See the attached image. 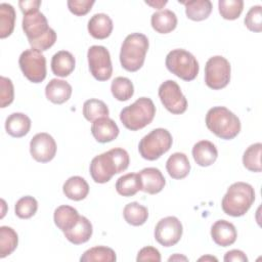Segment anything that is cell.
<instances>
[{"label":"cell","mask_w":262,"mask_h":262,"mask_svg":"<svg viewBox=\"0 0 262 262\" xmlns=\"http://www.w3.org/2000/svg\"><path fill=\"white\" fill-rule=\"evenodd\" d=\"M129 162V155L124 148H112L92 159L89 167L90 175L96 183L108 182L115 174L125 171Z\"/></svg>","instance_id":"6da1fadb"},{"label":"cell","mask_w":262,"mask_h":262,"mask_svg":"<svg viewBox=\"0 0 262 262\" xmlns=\"http://www.w3.org/2000/svg\"><path fill=\"white\" fill-rule=\"evenodd\" d=\"M23 30L33 49L45 51L56 41V33L48 26L46 16L39 10L24 14Z\"/></svg>","instance_id":"7a4b0ae2"},{"label":"cell","mask_w":262,"mask_h":262,"mask_svg":"<svg viewBox=\"0 0 262 262\" xmlns=\"http://www.w3.org/2000/svg\"><path fill=\"white\" fill-rule=\"evenodd\" d=\"M255 201V191L251 184L246 182L232 183L224 194L221 207L225 214L232 217L245 215Z\"/></svg>","instance_id":"3957f363"},{"label":"cell","mask_w":262,"mask_h":262,"mask_svg":"<svg viewBox=\"0 0 262 262\" xmlns=\"http://www.w3.org/2000/svg\"><path fill=\"white\" fill-rule=\"evenodd\" d=\"M206 126L217 137L233 139L241 131V121L225 106H214L206 115Z\"/></svg>","instance_id":"277c9868"},{"label":"cell","mask_w":262,"mask_h":262,"mask_svg":"<svg viewBox=\"0 0 262 262\" xmlns=\"http://www.w3.org/2000/svg\"><path fill=\"white\" fill-rule=\"evenodd\" d=\"M148 39L141 33L128 35L121 46L120 62L128 72L138 71L144 63L148 50Z\"/></svg>","instance_id":"5b68a950"},{"label":"cell","mask_w":262,"mask_h":262,"mask_svg":"<svg viewBox=\"0 0 262 262\" xmlns=\"http://www.w3.org/2000/svg\"><path fill=\"white\" fill-rule=\"evenodd\" d=\"M156 115V106L148 97H140L120 113L122 124L131 131H137L151 123Z\"/></svg>","instance_id":"8992f818"},{"label":"cell","mask_w":262,"mask_h":262,"mask_svg":"<svg viewBox=\"0 0 262 262\" xmlns=\"http://www.w3.org/2000/svg\"><path fill=\"white\" fill-rule=\"evenodd\" d=\"M173 143L172 135L167 129L157 128L143 136L138 144L140 156L147 161L158 160L167 152Z\"/></svg>","instance_id":"52a82bcc"},{"label":"cell","mask_w":262,"mask_h":262,"mask_svg":"<svg viewBox=\"0 0 262 262\" xmlns=\"http://www.w3.org/2000/svg\"><path fill=\"white\" fill-rule=\"evenodd\" d=\"M165 63L169 72L187 82L194 80L200 70L196 58L184 49L170 51L166 56Z\"/></svg>","instance_id":"ba28073f"},{"label":"cell","mask_w":262,"mask_h":262,"mask_svg":"<svg viewBox=\"0 0 262 262\" xmlns=\"http://www.w3.org/2000/svg\"><path fill=\"white\" fill-rule=\"evenodd\" d=\"M230 63L225 57L221 55L212 56L205 66V83L213 90L222 89L230 81Z\"/></svg>","instance_id":"9c48e42d"},{"label":"cell","mask_w":262,"mask_h":262,"mask_svg":"<svg viewBox=\"0 0 262 262\" xmlns=\"http://www.w3.org/2000/svg\"><path fill=\"white\" fill-rule=\"evenodd\" d=\"M19 68L24 76L33 83H41L46 78V58L37 49H27L19 55Z\"/></svg>","instance_id":"30bf717a"},{"label":"cell","mask_w":262,"mask_h":262,"mask_svg":"<svg viewBox=\"0 0 262 262\" xmlns=\"http://www.w3.org/2000/svg\"><path fill=\"white\" fill-rule=\"evenodd\" d=\"M89 71L98 81H106L112 77L113 66L108 50L104 46L93 45L87 52Z\"/></svg>","instance_id":"8fae6325"},{"label":"cell","mask_w":262,"mask_h":262,"mask_svg":"<svg viewBox=\"0 0 262 262\" xmlns=\"http://www.w3.org/2000/svg\"><path fill=\"white\" fill-rule=\"evenodd\" d=\"M159 97L167 111L173 115H181L187 108V100L180 86L173 80H167L159 87Z\"/></svg>","instance_id":"7c38bea8"},{"label":"cell","mask_w":262,"mask_h":262,"mask_svg":"<svg viewBox=\"0 0 262 262\" xmlns=\"http://www.w3.org/2000/svg\"><path fill=\"white\" fill-rule=\"evenodd\" d=\"M183 232V227L179 219L175 216H168L161 219L155 227V238L164 247L176 245Z\"/></svg>","instance_id":"4fadbf2b"},{"label":"cell","mask_w":262,"mask_h":262,"mask_svg":"<svg viewBox=\"0 0 262 262\" xmlns=\"http://www.w3.org/2000/svg\"><path fill=\"white\" fill-rule=\"evenodd\" d=\"M30 152L33 159L39 163L50 162L56 154V142L50 134L38 133L31 139Z\"/></svg>","instance_id":"5bb4252c"},{"label":"cell","mask_w":262,"mask_h":262,"mask_svg":"<svg viewBox=\"0 0 262 262\" xmlns=\"http://www.w3.org/2000/svg\"><path fill=\"white\" fill-rule=\"evenodd\" d=\"M119 127L114 120L103 117L95 120L91 125V133L96 141L106 143L116 139L119 135Z\"/></svg>","instance_id":"9a60e30c"},{"label":"cell","mask_w":262,"mask_h":262,"mask_svg":"<svg viewBox=\"0 0 262 262\" xmlns=\"http://www.w3.org/2000/svg\"><path fill=\"white\" fill-rule=\"evenodd\" d=\"M138 175L141 180V190L146 193H159L166 184V179L158 168H144L138 173Z\"/></svg>","instance_id":"2e32d148"},{"label":"cell","mask_w":262,"mask_h":262,"mask_svg":"<svg viewBox=\"0 0 262 262\" xmlns=\"http://www.w3.org/2000/svg\"><path fill=\"white\" fill-rule=\"evenodd\" d=\"M211 236L214 243L221 247L231 246L237 237V232L232 223L226 220H217L211 227Z\"/></svg>","instance_id":"e0dca14e"},{"label":"cell","mask_w":262,"mask_h":262,"mask_svg":"<svg viewBox=\"0 0 262 262\" xmlns=\"http://www.w3.org/2000/svg\"><path fill=\"white\" fill-rule=\"evenodd\" d=\"M192 157L199 166L208 167L217 160L218 150L213 142L209 140H201L193 145Z\"/></svg>","instance_id":"ac0fdd59"},{"label":"cell","mask_w":262,"mask_h":262,"mask_svg":"<svg viewBox=\"0 0 262 262\" xmlns=\"http://www.w3.org/2000/svg\"><path fill=\"white\" fill-rule=\"evenodd\" d=\"M45 95L49 101L55 104H61L70 99L72 86L64 80L52 79L45 87Z\"/></svg>","instance_id":"d6986e66"},{"label":"cell","mask_w":262,"mask_h":262,"mask_svg":"<svg viewBox=\"0 0 262 262\" xmlns=\"http://www.w3.org/2000/svg\"><path fill=\"white\" fill-rule=\"evenodd\" d=\"M92 232L93 228L91 222L85 216H80L78 222L71 229L64 231L63 234L70 243L81 245L90 239Z\"/></svg>","instance_id":"ffe728a7"},{"label":"cell","mask_w":262,"mask_h":262,"mask_svg":"<svg viewBox=\"0 0 262 262\" xmlns=\"http://www.w3.org/2000/svg\"><path fill=\"white\" fill-rule=\"evenodd\" d=\"M88 32L95 39H105L113 31V20L105 13H96L88 21Z\"/></svg>","instance_id":"44dd1931"},{"label":"cell","mask_w":262,"mask_h":262,"mask_svg":"<svg viewBox=\"0 0 262 262\" xmlns=\"http://www.w3.org/2000/svg\"><path fill=\"white\" fill-rule=\"evenodd\" d=\"M75 66L74 55L67 50H60L52 56L51 71L57 77H68L75 70Z\"/></svg>","instance_id":"7402d4cb"},{"label":"cell","mask_w":262,"mask_h":262,"mask_svg":"<svg viewBox=\"0 0 262 262\" xmlns=\"http://www.w3.org/2000/svg\"><path fill=\"white\" fill-rule=\"evenodd\" d=\"M30 129L31 119L23 113H13L5 121V130L12 137H23L29 133Z\"/></svg>","instance_id":"603a6c76"},{"label":"cell","mask_w":262,"mask_h":262,"mask_svg":"<svg viewBox=\"0 0 262 262\" xmlns=\"http://www.w3.org/2000/svg\"><path fill=\"white\" fill-rule=\"evenodd\" d=\"M166 169L173 179L185 178L190 171V164L187 156L183 152L172 154L166 162Z\"/></svg>","instance_id":"cb8c5ba5"},{"label":"cell","mask_w":262,"mask_h":262,"mask_svg":"<svg viewBox=\"0 0 262 262\" xmlns=\"http://www.w3.org/2000/svg\"><path fill=\"white\" fill-rule=\"evenodd\" d=\"M150 24L156 32L160 34H168L175 30L177 26V16L172 10H160L152 13Z\"/></svg>","instance_id":"d4e9b609"},{"label":"cell","mask_w":262,"mask_h":262,"mask_svg":"<svg viewBox=\"0 0 262 262\" xmlns=\"http://www.w3.org/2000/svg\"><path fill=\"white\" fill-rule=\"evenodd\" d=\"M64 195L73 201L84 200L89 193V185L87 181L81 176H72L62 186Z\"/></svg>","instance_id":"484cf974"},{"label":"cell","mask_w":262,"mask_h":262,"mask_svg":"<svg viewBox=\"0 0 262 262\" xmlns=\"http://www.w3.org/2000/svg\"><path fill=\"white\" fill-rule=\"evenodd\" d=\"M78 211L68 205H61L54 210L53 220L55 225L62 231L71 229L79 220Z\"/></svg>","instance_id":"4316f807"},{"label":"cell","mask_w":262,"mask_h":262,"mask_svg":"<svg viewBox=\"0 0 262 262\" xmlns=\"http://www.w3.org/2000/svg\"><path fill=\"white\" fill-rule=\"evenodd\" d=\"M185 6L186 16L194 21H201L211 14L212 12V2L209 0H195L188 2H179Z\"/></svg>","instance_id":"83f0119b"},{"label":"cell","mask_w":262,"mask_h":262,"mask_svg":"<svg viewBox=\"0 0 262 262\" xmlns=\"http://www.w3.org/2000/svg\"><path fill=\"white\" fill-rule=\"evenodd\" d=\"M116 190L123 196H132L141 190V180L138 173H128L116 182Z\"/></svg>","instance_id":"f1b7e54d"},{"label":"cell","mask_w":262,"mask_h":262,"mask_svg":"<svg viewBox=\"0 0 262 262\" xmlns=\"http://www.w3.org/2000/svg\"><path fill=\"white\" fill-rule=\"evenodd\" d=\"M125 221L133 226H140L144 224L148 218V210L146 207L137 202L129 203L123 210Z\"/></svg>","instance_id":"f546056e"},{"label":"cell","mask_w":262,"mask_h":262,"mask_svg":"<svg viewBox=\"0 0 262 262\" xmlns=\"http://www.w3.org/2000/svg\"><path fill=\"white\" fill-rule=\"evenodd\" d=\"M117 260L116 253L113 249L104 246H96L88 249L80 257L81 262H93V261H103V262H115Z\"/></svg>","instance_id":"4dcf8cb0"},{"label":"cell","mask_w":262,"mask_h":262,"mask_svg":"<svg viewBox=\"0 0 262 262\" xmlns=\"http://www.w3.org/2000/svg\"><path fill=\"white\" fill-rule=\"evenodd\" d=\"M15 10L8 3L0 4V38L4 39L10 36L14 29Z\"/></svg>","instance_id":"1f68e13d"},{"label":"cell","mask_w":262,"mask_h":262,"mask_svg":"<svg viewBox=\"0 0 262 262\" xmlns=\"http://www.w3.org/2000/svg\"><path fill=\"white\" fill-rule=\"evenodd\" d=\"M18 244L16 231L9 226L0 227V258L12 254Z\"/></svg>","instance_id":"d6a6232c"},{"label":"cell","mask_w":262,"mask_h":262,"mask_svg":"<svg viewBox=\"0 0 262 262\" xmlns=\"http://www.w3.org/2000/svg\"><path fill=\"white\" fill-rule=\"evenodd\" d=\"M108 107L102 100L91 98L86 100L83 104V116L89 122H94L99 118L108 117Z\"/></svg>","instance_id":"836d02e7"},{"label":"cell","mask_w":262,"mask_h":262,"mask_svg":"<svg viewBox=\"0 0 262 262\" xmlns=\"http://www.w3.org/2000/svg\"><path fill=\"white\" fill-rule=\"evenodd\" d=\"M111 91L117 100L126 101L133 96L134 86L130 79L126 77H117L112 82Z\"/></svg>","instance_id":"e575fe53"},{"label":"cell","mask_w":262,"mask_h":262,"mask_svg":"<svg viewBox=\"0 0 262 262\" xmlns=\"http://www.w3.org/2000/svg\"><path fill=\"white\" fill-rule=\"evenodd\" d=\"M261 151L262 144L260 142L251 144L244 152L243 164L246 169L252 172H261Z\"/></svg>","instance_id":"d590c367"},{"label":"cell","mask_w":262,"mask_h":262,"mask_svg":"<svg viewBox=\"0 0 262 262\" xmlns=\"http://www.w3.org/2000/svg\"><path fill=\"white\" fill-rule=\"evenodd\" d=\"M219 13L224 19L233 20L239 17L244 9L243 0H219Z\"/></svg>","instance_id":"8d00e7d4"},{"label":"cell","mask_w":262,"mask_h":262,"mask_svg":"<svg viewBox=\"0 0 262 262\" xmlns=\"http://www.w3.org/2000/svg\"><path fill=\"white\" fill-rule=\"evenodd\" d=\"M38 210V202L31 195L20 198L14 207L15 215L21 219H29L33 217Z\"/></svg>","instance_id":"74e56055"},{"label":"cell","mask_w":262,"mask_h":262,"mask_svg":"<svg viewBox=\"0 0 262 262\" xmlns=\"http://www.w3.org/2000/svg\"><path fill=\"white\" fill-rule=\"evenodd\" d=\"M246 27L252 31L259 33L262 31V7L255 5L249 9L245 17Z\"/></svg>","instance_id":"f35d334b"},{"label":"cell","mask_w":262,"mask_h":262,"mask_svg":"<svg viewBox=\"0 0 262 262\" xmlns=\"http://www.w3.org/2000/svg\"><path fill=\"white\" fill-rule=\"evenodd\" d=\"M0 107H6L14 98V88L12 81L9 78L0 77Z\"/></svg>","instance_id":"ab89813d"},{"label":"cell","mask_w":262,"mask_h":262,"mask_svg":"<svg viewBox=\"0 0 262 262\" xmlns=\"http://www.w3.org/2000/svg\"><path fill=\"white\" fill-rule=\"evenodd\" d=\"M94 3L95 2L93 0H69L67 2L69 10L78 16L87 14L91 10Z\"/></svg>","instance_id":"60d3db41"},{"label":"cell","mask_w":262,"mask_h":262,"mask_svg":"<svg viewBox=\"0 0 262 262\" xmlns=\"http://www.w3.org/2000/svg\"><path fill=\"white\" fill-rule=\"evenodd\" d=\"M137 262H142V261H155V262H160L161 261V254L158 249L147 246L142 248L136 258Z\"/></svg>","instance_id":"b9f144b4"},{"label":"cell","mask_w":262,"mask_h":262,"mask_svg":"<svg viewBox=\"0 0 262 262\" xmlns=\"http://www.w3.org/2000/svg\"><path fill=\"white\" fill-rule=\"evenodd\" d=\"M40 5H41L40 0H21V1H18V6H19V8H20V10L24 14L39 10Z\"/></svg>","instance_id":"7bdbcfd3"},{"label":"cell","mask_w":262,"mask_h":262,"mask_svg":"<svg viewBox=\"0 0 262 262\" xmlns=\"http://www.w3.org/2000/svg\"><path fill=\"white\" fill-rule=\"evenodd\" d=\"M225 262H247L248 257L241 250H230L224 256Z\"/></svg>","instance_id":"ee69618b"},{"label":"cell","mask_w":262,"mask_h":262,"mask_svg":"<svg viewBox=\"0 0 262 262\" xmlns=\"http://www.w3.org/2000/svg\"><path fill=\"white\" fill-rule=\"evenodd\" d=\"M145 3L152 6V7H156L157 9H161L164 5L167 4V1H159V2H147V1H145Z\"/></svg>","instance_id":"f6af8a7d"},{"label":"cell","mask_w":262,"mask_h":262,"mask_svg":"<svg viewBox=\"0 0 262 262\" xmlns=\"http://www.w3.org/2000/svg\"><path fill=\"white\" fill-rule=\"evenodd\" d=\"M187 261L188 259L185 257V256H181V255H179V254H175V255H173V256H171L169 259H168V261L170 262V261Z\"/></svg>","instance_id":"bcb514c9"},{"label":"cell","mask_w":262,"mask_h":262,"mask_svg":"<svg viewBox=\"0 0 262 262\" xmlns=\"http://www.w3.org/2000/svg\"><path fill=\"white\" fill-rule=\"evenodd\" d=\"M203 260H205V261H208V260L217 261V258H216V257H213V256H204V257H201V258L199 259V261H203Z\"/></svg>","instance_id":"7dc6e473"}]
</instances>
